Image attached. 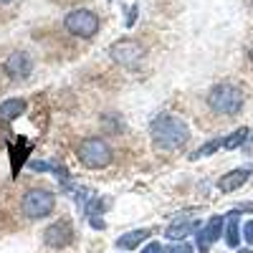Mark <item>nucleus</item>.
Masks as SVG:
<instances>
[{"label": "nucleus", "mask_w": 253, "mask_h": 253, "mask_svg": "<svg viewBox=\"0 0 253 253\" xmlns=\"http://www.w3.org/2000/svg\"><path fill=\"white\" fill-rule=\"evenodd\" d=\"M251 3H253V0H251Z\"/></svg>", "instance_id": "24"}, {"label": "nucleus", "mask_w": 253, "mask_h": 253, "mask_svg": "<svg viewBox=\"0 0 253 253\" xmlns=\"http://www.w3.org/2000/svg\"><path fill=\"white\" fill-rule=\"evenodd\" d=\"M91 225H94L96 230H104V228H107V223H104L101 218H94V215H91Z\"/></svg>", "instance_id": "20"}, {"label": "nucleus", "mask_w": 253, "mask_h": 253, "mask_svg": "<svg viewBox=\"0 0 253 253\" xmlns=\"http://www.w3.org/2000/svg\"><path fill=\"white\" fill-rule=\"evenodd\" d=\"M142 253H162V246L160 243H150V246H144Z\"/></svg>", "instance_id": "18"}, {"label": "nucleus", "mask_w": 253, "mask_h": 253, "mask_svg": "<svg viewBox=\"0 0 253 253\" xmlns=\"http://www.w3.org/2000/svg\"><path fill=\"white\" fill-rule=\"evenodd\" d=\"M225 243L230 248H238L241 243V230H238V213L233 210L228 218H225Z\"/></svg>", "instance_id": "14"}, {"label": "nucleus", "mask_w": 253, "mask_h": 253, "mask_svg": "<svg viewBox=\"0 0 253 253\" xmlns=\"http://www.w3.org/2000/svg\"><path fill=\"white\" fill-rule=\"evenodd\" d=\"M243 236H246V241L253 246V220H248V223L243 225Z\"/></svg>", "instance_id": "17"}, {"label": "nucleus", "mask_w": 253, "mask_h": 253, "mask_svg": "<svg viewBox=\"0 0 253 253\" xmlns=\"http://www.w3.org/2000/svg\"><path fill=\"white\" fill-rule=\"evenodd\" d=\"M251 61H253V46H251Z\"/></svg>", "instance_id": "21"}, {"label": "nucleus", "mask_w": 253, "mask_h": 253, "mask_svg": "<svg viewBox=\"0 0 253 253\" xmlns=\"http://www.w3.org/2000/svg\"><path fill=\"white\" fill-rule=\"evenodd\" d=\"M43 241H46V246H51V248H66V246L74 241V228H71V223L56 220L53 225H48V228L43 230Z\"/></svg>", "instance_id": "7"}, {"label": "nucleus", "mask_w": 253, "mask_h": 253, "mask_svg": "<svg viewBox=\"0 0 253 253\" xmlns=\"http://www.w3.org/2000/svg\"><path fill=\"white\" fill-rule=\"evenodd\" d=\"M150 134H152V142L157 150H165V152H170V150H180V147L190 139V129H187V124L175 117V114H160L152 119L150 124Z\"/></svg>", "instance_id": "1"}, {"label": "nucleus", "mask_w": 253, "mask_h": 253, "mask_svg": "<svg viewBox=\"0 0 253 253\" xmlns=\"http://www.w3.org/2000/svg\"><path fill=\"white\" fill-rule=\"evenodd\" d=\"M112 58L119 63V66H134V63L142 58V43L134 38H124V41H117V43L112 46Z\"/></svg>", "instance_id": "6"}, {"label": "nucleus", "mask_w": 253, "mask_h": 253, "mask_svg": "<svg viewBox=\"0 0 253 253\" xmlns=\"http://www.w3.org/2000/svg\"><path fill=\"white\" fill-rule=\"evenodd\" d=\"M248 180H251V167H238V170H233V172H225L218 180V187L223 190V193H233V190L243 187Z\"/></svg>", "instance_id": "9"}, {"label": "nucleus", "mask_w": 253, "mask_h": 253, "mask_svg": "<svg viewBox=\"0 0 253 253\" xmlns=\"http://www.w3.org/2000/svg\"><path fill=\"white\" fill-rule=\"evenodd\" d=\"M23 112H26V101L23 99H8V101L0 104V119L3 122H13Z\"/></svg>", "instance_id": "13"}, {"label": "nucleus", "mask_w": 253, "mask_h": 253, "mask_svg": "<svg viewBox=\"0 0 253 253\" xmlns=\"http://www.w3.org/2000/svg\"><path fill=\"white\" fill-rule=\"evenodd\" d=\"M63 26H66V31L71 36H79V38H91L96 31H99V15L91 13V10H71L66 15V20H63Z\"/></svg>", "instance_id": "5"}, {"label": "nucleus", "mask_w": 253, "mask_h": 253, "mask_svg": "<svg viewBox=\"0 0 253 253\" xmlns=\"http://www.w3.org/2000/svg\"><path fill=\"white\" fill-rule=\"evenodd\" d=\"M5 71L10 79H28L33 71V58L26 51H13L5 61Z\"/></svg>", "instance_id": "8"}, {"label": "nucleus", "mask_w": 253, "mask_h": 253, "mask_svg": "<svg viewBox=\"0 0 253 253\" xmlns=\"http://www.w3.org/2000/svg\"><path fill=\"white\" fill-rule=\"evenodd\" d=\"M56 208V195L48 187H33L23 198V213L28 218H46Z\"/></svg>", "instance_id": "4"}, {"label": "nucleus", "mask_w": 253, "mask_h": 253, "mask_svg": "<svg viewBox=\"0 0 253 253\" xmlns=\"http://www.w3.org/2000/svg\"><path fill=\"white\" fill-rule=\"evenodd\" d=\"M147 238H150V230L147 228H137V230H129V233H122L117 238V248L122 251H134L137 246H142Z\"/></svg>", "instance_id": "11"}, {"label": "nucleus", "mask_w": 253, "mask_h": 253, "mask_svg": "<svg viewBox=\"0 0 253 253\" xmlns=\"http://www.w3.org/2000/svg\"><path fill=\"white\" fill-rule=\"evenodd\" d=\"M170 253H193V248H190L187 243H182V246H175V248H170Z\"/></svg>", "instance_id": "19"}, {"label": "nucleus", "mask_w": 253, "mask_h": 253, "mask_svg": "<svg viewBox=\"0 0 253 253\" xmlns=\"http://www.w3.org/2000/svg\"><path fill=\"white\" fill-rule=\"evenodd\" d=\"M246 137H248V129L243 126V129H236L230 137L220 139V147H225V150H236V147H241V144L246 142Z\"/></svg>", "instance_id": "15"}, {"label": "nucleus", "mask_w": 253, "mask_h": 253, "mask_svg": "<svg viewBox=\"0 0 253 253\" xmlns=\"http://www.w3.org/2000/svg\"><path fill=\"white\" fill-rule=\"evenodd\" d=\"M76 157L84 167H91V170H101L112 162V147L99 139V137H91V139H84L79 147H76Z\"/></svg>", "instance_id": "3"}, {"label": "nucleus", "mask_w": 253, "mask_h": 253, "mask_svg": "<svg viewBox=\"0 0 253 253\" xmlns=\"http://www.w3.org/2000/svg\"><path fill=\"white\" fill-rule=\"evenodd\" d=\"M220 236H223V218L220 215H213V218L205 223V228L198 233V246L205 251L210 243H215Z\"/></svg>", "instance_id": "10"}, {"label": "nucleus", "mask_w": 253, "mask_h": 253, "mask_svg": "<svg viewBox=\"0 0 253 253\" xmlns=\"http://www.w3.org/2000/svg\"><path fill=\"white\" fill-rule=\"evenodd\" d=\"M198 228V223H193V220H190V218H177L170 228H167V238H170V241H182V238H187L190 233H193V230Z\"/></svg>", "instance_id": "12"}, {"label": "nucleus", "mask_w": 253, "mask_h": 253, "mask_svg": "<svg viewBox=\"0 0 253 253\" xmlns=\"http://www.w3.org/2000/svg\"><path fill=\"white\" fill-rule=\"evenodd\" d=\"M0 3H10V0H0Z\"/></svg>", "instance_id": "22"}, {"label": "nucleus", "mask_w": 253, "mask_h": 253, "mask_svg": "<svg viewBox=\"0 0 253 253\" xmlns=\"http://www.w3.org/2000/svg\"><path fill=\"white\" fill-rule=\"evenodd\" d=\"M210 109L218 112V114H228V117H236L243 109V91L233 84H218V86L210 91L208 96Z\"/></svg>", "instance_id": "2"}, {"label": "nucleus", "mask_w": 253, "mask_h": 253, "mask_svg": "<svg viewBox=\"0 0 253 253\" xmlns=\"http://www.w3.org/2000/svg\"><path fill=\"white\" fill-rule=\"evenodd\" d=\"M243 253H253V251H243Z\"/></svg>", "instance_id": "23"}, {"label": "nucleus", "mask_w": 253, "mask_h": 253, "mask_svg": "<svg viewBox=\"0 0 253 253\" xmlns=\"http://www.w3.org/2000/svg\"><path fill=\"white\" fill-rule=\"evenodd\" d=\"M218 147H220V139H213V142H208V144H203L200 147V150L193 155V160H198V157H208V155H213L215 150H218Z\"/></svg>", "instance_id": "16"}]
</instances>
